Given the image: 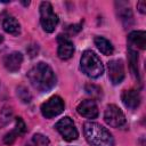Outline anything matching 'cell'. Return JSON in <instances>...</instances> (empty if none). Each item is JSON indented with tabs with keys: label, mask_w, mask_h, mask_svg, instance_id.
<instances>
[{
	"label": "cell",
	"mask_w": 146,
	"mask_h": 146,
	"mask_svg": "<svg viewBox=\"0 0 146 146\" xmlns=\"http://www.w3.org/2000/svg\"><path fill=\"white\" fill-rule=\"evenodd\" d=\"M80 64H81V70L89 78L96 79L100 76L104 72V66L100 58L92 50H86L82 54Z\"/></svg>",
	"instance_id": "cell-3"
},
{
	"label": "cell",
	"mask_w": 146,
	"mask_h": 146,
	"mask_svg": "<svg viewBox=\"0 0 146 146\" xmlns=\"http://www.w3.org/2000/svg\"><path fill=\"white\" fill-rule=\"evenodd\" d=\"M57 42H58V49H57L58 57L63 60L70 59L74 52L73 42L66 35H63V34H59L57 36Z\"/></svg>",
	"instance_id": "cell-9"
},
{
	"label": "cell",
	"mask_w": 146,
	"mask_h": 146,
	"mask_svg": "<svg viewBox=\"0 0 146 146\" xmlns=\"http://www.w3.org/2000/svg\"><path fill=\"white\" fill-rule=\"evenodd\" d=\"M31 84L41 92H47L56 84V75L52 68L46 63H38L27 73Z\"/></svg>",
	"instance_id": "cell-1"
},
{
	"label": "cell",
	"mask_w": 146,
	"mask_h": 146,
	"mask_svg": "<svg viewBox=\"0 0 146 146\" xmlns=\"http://www.w3.org/2000/svg\"><path fill=\"white\" fill-rule=\"evenodd\" d=\"M105 122L112 128H121L125 124V116L116 105H108L104 113Z\"/></svg>",
	"instance_id": "cell-7"
},
{
	"label": "cell",
	"mask_w": 146,
	"mask_h": 146,
	"mask_svg": "<svg viewBox=\"0 0 146 146\" xmlns=\"http://www.w3.org/2000/svg\"><path fill=\"white\" fill-rule=\"evenodd\" d=\"M64 111V102L59 96H52L41 105V114L46 119L59 115Z\"/></svg>",
	"instance_id": "cell-6"
},
{
	"label": "cell",
	"mask_w": 146,
	"mask_h": 146,
	"mask_svg": "<svg viewBox=\"0 0 146 146\" xmlns=\"http://www.w3.org/2000/svg\"><path fill=\"white\" fill-rule=\"evenodd\" d=\"M119 5V8H117V16L120 17V19L127 25L130 24V22H132V13L129 8V6L127 3H123V2H120L117 3Z\"/></svg>",
	"instance_id": "cell-16"
},
{
	"label": "cell",
	"mask_w": 146,
	"mask_h": 146,
	"mask_svg": "<svg viewBox=\"0 0 146 146\" xmlns=\"http://www.w3.org/2000/svg\"><path fill=\"white\" fill-rule=\"evenodd\" d=\"M81 24H74V25H71V26H68L67 27V31H68V33L72 35V34H75V33H78L80 30H81Z\"/></svg>",
	"instance_id": "cell-24"
},
{
	"label": "cell",
	"mask_w": 146,
	"mask_h": 146,
	"mask_svg": "<svg viewBox=\"0 0 146 146\" xmlns=\"http://www.w3.org/2000/svg\"><path fill=\"white\" fill-rule=\"evenodd\" d=\"M40 23L42 29L48 33L54 32L58 24V16L54 13L51 3L48 1H43L40 5Z\"/></svg>",
	"instance_id": "cell-4"
},
{
	"label": "cell",
	"mask_w": 146,
	"mask_h": 146,
	"mask_svg": "<svg viewBox=\"0 0 146 146\" xmlns=\"http://www.w3.org/2000/svg\"><path fill=\"white\" fill-rule=\"evenodd\" d=\"M10 117H11V110L10 108H3L1 114H0V120L3 121V124L9 122L10 121Z\"/></svg>",
	"instance_id": "cell-22"
},
{
	"label": "cell",
	"mask_w": 146,
	"mask_h": 146,
	"mask_svg": "<svg viewBox=\"0 0 146 146\" xmlns=\"http://www.w3.org/2000/svg\"><path fill=\"white\" fill-rule=\"evenodd\" d=\"M124 75V65L121 59H113L108 63V78L113 84L121 83Z\"/></svg>",
	"instance_id": "cell-8"
},
{
	"label": "cell",
	"mask_w": 146,
	"mask_h": 146,
	"mask_svg": "<svg viewBox=\"0 0 146 146\" xmlns=\"http://www.w3.org/2000/svg\"><path fill=\"white\" fill-rule=\"evenodd\" d=\"M17 96L18 98L23 102V103H30L32 99V96L30 94V91L27 90V88H25L24 86H19L17 88Z\"/></svg>",
	"instance_id": "cell-18"
},
{
	"label": "cell",
	"mask_w": 146,
	"mask_h": 146,
	"mask_svg": "<svg viewBox=\"0 0 146 146\" xmlns=\"http://www.w3.org/2000/svg\"><path fill=\"white\" fill-rule=\"evenodd\" d=\"M128 54H129V63H130V67L132 73L135 74V76L137 79H139V70H138V55L137 51L135 49L129 48L128 49Z\"/></svg>",
	"instance_id": "cell-17"
},
{
	"label": "cell",
	"mask_w": 146,
	"mask_h": 146,
	"mask_svg": "<svg viewBox=\"0 0 146 146\" xmlns=\"http://www.w3.org/2000/svg\"><path fill=\"white\" fill-rule=\"evenodd\" d=\"M137 8L138 10L141 13V14H145L146 13V2L145 1H139L137 3Z\"/></svg>",
	"instance_id": "cell-26"
},
{
	"label": "cell",
	"mask_w": 146,
	"mask_h": 146,
	"mask_svg": "<svg viewBox=\"0 0 146 146\" xmlns=\"http://www.w3.org/2000/svg\"><path fill=\"white\" fill-rule=\"evenodd\" d=\"M16 138H17V135L14 132V130L13 131H10V132H8L5 137H3V141H5V144H7V145H11L15 140H16Z\"/></svg>",
	"instance_id": "cell-23"
},
{
	"label": "cell",
	"mask_w": 146,
	"mask_h": 146,
	"mask_svg": "<svg viewBox=\"0 0 146 146\" xmlns=\"http://www.w3.org/2000/svg\"><path fill=\"white\" fill-rule=\"evenodd\" d=\"M55 128L66 141L75 140L79 137V132H78V130L75 128V124H74L73 120L71 117H68V116H65V117L60 119L56 123Z\"/></svg>",
	"instance_id": "cell-5"
},
{
	"label": "cell",
	"mask_w": 146,
	"mask_h": 146,
	"mask_svg": "<svg viewBox=\"0 0 146 146\" xmlns=\"http://www.w3.org/2000/svg\"><path fill=\"white\" fill-rule=\"evenodd\" d=\"M94 41H95V46L97 47V49L103 55L108 56V55H112L113 54V50H114L113 49V46H112V43L107 39H105L103 36H96Z\"/></svg>",
	"instance_id": "cell-15"
},
{
	"label": "cell",
	"mask_w": 146,
	"mask_h": 146,
	"mask_svg": "<svg viewBox=\"0 0 146 146\" xmlns=\"http://www.w3.org/2000/svg\"><path fill=\"white\" fill-rule=\"evenodd\" d=\"M26 50H27V52L30 54V56H31V57H34V56L38 54L39 48H38V46H36V44H31V46H29V48H27Z\"/></svg>",
	"instance_id": "cell-25"
},
{
	"label": "cell",
	"mask_w": 146,
	"mask_h": 146,
	"mask_svg": "<svg viewBox=\"0 0 146 146\" xmlns=\"http://www.w3.org/2000/svg\"><path fill=\"white\" fill-rule=\"evenodd\" d=\"M23 62V55L18 51L10 52L3 57V65L9 72H16L19 70Z\"/></svg>",
	"instance_id": "cell-11"
},
{
	"label": "cell",
	"mask_w": 146,
	"mask_h": 146,
	"mask_svg": "<svg viewBox=\"0 0 146 146\" xmlns=\"http://www.w3.org/2000/svg\"><path fill=\"white\" fill-rule=\"evenodd\" d=\"M83 132L90 146H114V139L111 132L96 122H86Z\"/></svg>",
	"instance_id": "cell-2"
},
{
	"label": "cell",
	"mask_w": 146,
	"mask_h": 146,
	"mask_svg": "<svg viewBox=\"0 0 146 146\" xmlns=\"http://www.w3.org/2000/svg\"><path fill=\"white\" fill-rule=\"evenodd\" d=\"M48 143H49L48 138L44 137L43 135H40V133L34 135L33 138H32V144L34 146H46Z\"/></svg>",
	"instance_id": "cell-21"
},
{
	"label": "cell",
	"mask_w": 146,
	"mask_h": 146,
	"mask_svg": "<svg viewBox=\"0 0 146 146\" xmlns=\"http://www.w3.org/2000/svg\"><path fill=\"white\" fill-rule=\"evenodd\" d=\"M2 41H3V36H2L1 34H0V44L2 43Z\"/></svg>",
	"instance_id": "cell-27"
},
{
	"label": "cell",
	"mask_w": 146,
	"mask_h": 146,
	"mask_svg": "<svg viewBox=\"0 0 146 146\" xmlns=\"http://www.w3.org/2000/svg\"><path fill=\"white\" fill-rule=\"evenodd\" d=\"M2 27H3V30L7 33L13 34V35H18L21 33V25H19V23L17 22L16 18L10 17V16H8V17H6L3 19Z\"/></svg>",
	"instance_id": "cell-14"
},
{
	"label": "cell",
	"mask_w": 146,
	"mask_h": 146,
	"mask_svg": "<svg viewBox=\"0 0 146 146\" xmlns=\"http://www.w3.org/2000/svg\"><path fill=\"white\" fill-rule=\"evenodd\" d=\"M121 99L124 104L125 107L130 108V110H135L139 106L140 104V95L137 90L135 89H130V90H124L122 92Z\"/></svg>",
	"instance_id": "cell-12"
},
{
	"label": "cell",
	"mask_w": 146,
	"mask_h": 146,
	"mask_svg": "<svg viewBox=\"0 0 146 146\" xmlns=\"http://www.w3.org/2000/svg\"><path fill=\"white\" fill-rule=\"evenodd\" d=\"M87 94L91 95V97H95V98H99L102 96V89L96 86V84H87L84 87Z\"/></svg>",
	"instance_id": "cell-19"
},
{
	"label": "cell",
	"mask_w": 146,
	"mask_h": 146,
	"mask_svg": "<svg viewBox=\"0 0 146 146\" xmlns=\"http://www.w3.org/2000/svg\"><path fill=\"white\" fill-rule=\"evenodd\" d=\"M78 113L87 119H96L98 116V107L92 99H86L82 100L78 105Z\"/></svg>",
	"instance_id": "cell-10"
},
{
	"label": "cell",
	"mask_w": 146,
	"mask_h": 146,
	"mask_svg": "<svg viewBox=\"0 0 146 146\" xmlns=\"http://www.w3.org/2000/svg\"><path fill=\"white\" fill-rule=\"evenodd\" d=\"M128 42L129 48H139L145 49L146 48V33L145 31H132L128 35Z\"/></svg>",
	"instance_id": "cell-13"
},
{
	"label": "cell",
	"mask_w": 146,
	"mask_h": 146,
	"mask_svg": "<svg viewBox=\"0 0 146 146\" xmlns=\"http://www.w3.org/2000/svg\"><path fill=\"white\" fill-rule=\"evenodd\" d=\"M16 123H15V129H14V132L18 136H22L25 131H26V125L24 123V121L22 120V117H16Z\"/></svg>",
	"instance_id": "cell-20"
}]
</instances>
